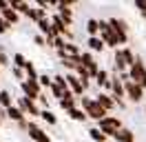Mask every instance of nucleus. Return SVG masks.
Wrapping results in <instances>:
<instances>
[{"instance_id": "e433bc0d", "label": "nucleus", "mask_w": 146, "mask_h": 142, "mask_svg": "<svg viewBox=\"0 0 146 142\" xmlns=\"http://www.w3.org/2000/svg\"><path fill=\"white\" fill-rule=\"evenodd\" d=\"M0 71H2V67H0Z\"/></svg>"}, {"instance_id": "a878e982", "label": "nucleus", "mask_w": 146, "mask_h": 142, "mask_svg": "<svg viewBox=\"0 0 146 142\" xmlns=\"http://www.w3.org/2000/svg\"><path fill=\"white\" fill-rule=\"evenodd\" d=\"M11 73H13V78L20 80V82H25V80H27V73H25V69H18V67H13V69H11Z\"/></svg>"}, {"instance_id": "1a4fd4ad", "label": "nucleus", "mask_w": 146, "mask_h": 142, "mask_svg": "<svg viewBox=\"0 0 146 142\" xmlns=\"http://www.w3.org/2000/svg\"><path fill=\"white\" fill-rule=\"evenodd\" d=\"M27 133H29V138H31L33 142H51L49 133H46V131H42V129H40V124H36V122H29Z\"/></svg>"}, {"instance_id": "412c9836", "label": "nucleus", "mask_w": 146, "mask_h": 142, "mask_svg": "<svg viewBox=\"0 0 146 142\" xmlns=\"http://www.w3.org/2000/svg\"><path fill=\"white\" fill-rule=\"evenodd\" d=\"M27 18H31V20H33V22H40V20H44V9H40V7H36V9H33V7H31V11H29V16Z\"/></svg>"}, {"instance_id": "ddd939ff", "label": "nucleus", "mask_w": 146, "mask_h": 142, "mask_svg": "<svg viewBox=\"0 0 146 142\" xmlns=\"http://www.w3.org/2000/svg\"><path fill=\"white\" fill-rule=\"evenodd\" d=\"M5 113L9 115V118L13 120V122H18V124L27 120V118H25V111H22L20 107H9V109H5Z\"/></svg>"}, {"instance_id": "c756f323", "label": "nucleus", "mask_w": 146, "mask_h": 142, "mask_svg": "<svg viewBox=\"0 0 146 142\" xmlns=\"http://www.w3.org/2000/svg\"><path fill=\"white\" fill-rule=\"evenodd\" d=\"M7 31H9V25H7V20L2 18V13H0V36L7 33Z\"/></svg>"}, {"instance_id": "72a5a7b5", "label": "nucleus", "mask_w": 146, "mask_h": 142, "mask_svg": "<svg viewBox=\"0 0 146 142\" xmlns=\"http://www.w3.org/2000/svg\"><path fill=\"white\" fill-rule=\"evenodd\" d=\"M7 9H9V2H5V0H0V13H2V11H7Z\"/></svg>"}, {"instance_id": "5701e85b", "label": "nucleus", "mask_w": 146, "mask_h": 142, "mask_svg": "<svg viewBox=\"0 0 146 142\" xmlns=\"http://www.w3.org/2000/svg\"><path fill=\"white\" fill-rule=\"evenodd\" d=\"M40 118H42L44 122H49V124H58V118H55V113H53V111H49V109H42Z\"/></svg>"}, {"instance_id": "423d86ee", "label": "nucleus", "mask_w": 146, "mask_h": 142, "mask_svg": "<svg viewBox=\"0 0 146 142\" xmlns=\"http://www.w3.org/2000/svg\"><path fill=\"white\" fill-rule=\"evenodd\" d=\"M124 89H126V98L131 102H139V100L144 98V87L137 84V82H133V80L124 82Z\"/></svg>"}, {"instance_id": "f8f14e48", "label": "nucleus", "mask_w": 146, "mask_h": 142, "mask_svg": "<svg viewBox=\"0 0 146 142\" xmlns=\"http://www.w3.org/2000/svg\"><path fill=\"white\" fill-rule=\"evenodd\" d=\"M86 44H89L91 53H102V51H104V47H106V44L102 42V38H100V36H93V38H86Z\"/></svg>"}, {"instance_id": "f704fd0d", "label": "nucleus", "mask_w": 146, "mask_h": 142, "mask_svg": "<svg viewBox=\"0 0 146 142\" xmlns=\"http://www.w3.org/2000/svg\"><path fill=\"white\" fill-rule=\"evenodd\" d=\"M2 115H5V109H2V111H0V127H2Z\"/></svg>"}, {"instance_id": "2f4dec72", "label": "nucleus", "mask_w": 146, "mask_h": 142, "mask_svg": "<svg viewBox=\"0 0 146 142\" xmlns=\"http://www.w3.org/2000/svg\"><path fill=\"white\" fill-rule=\"evenodd\" d=\"M135 7L139 9L142 13H146V0H137V2H135Z\"/></svg>"}, {"instance_id": "0eeeda50", "label": "nucleus", "mask_w": 146, "mask_h": 142, "mask_svg": "<svg viewBox=\"0 0 146 142\" xmlns=\"http://www.w3.org/2000/svg\"><path fill=\"white\" fill-rule=\"evenodd\" d=\"M18 107L25 111V113L33 115V118H40V113H42V109L36 104V100H31V98H27V96L18 98Z\"/></svg>"}, {"instance_id": "9b49d317", "label": "nucleus", "mask_w": 146, "mask_h": 142, "mask_svg": "<svg viewBox=\"0 0 146 142\" xmlns=\"http://www.w3.org/2000/svg\"><path fill=\"white\" fill-rule=\"evenodd\" d=\"M58 9H60V18H62L64 20V25L69 27L73 22V13H71V5H69V2H60V5H58Z\"/></svg>"}, {"instance_id": "cd10ccee", "label": "nucleus", "mask_w": 146, "mask_h": 142, "mask_svg": "<svg viewBox=\"0 0 146 142\" xmlns=\"http://www.w3.org/2000/svg\"><path fill=\"white\" fill-rule=\"evenodd\" d=\"M60 107H62L64 111H66V113H69V111H71L73 107H75V102H71V100H60Z\"/></svg>"}, {"instance_id": "f03ea898", "label": "nucleus", "mask_w": 146, "mask_h": 142, "mask_svg": "<svg viewBox=\"0 0 146 142\" xmlns=\"http://www.w3.org/2000/svg\"><path fill=\"white\" fill-rule=\"evenodd\" d=\"M109 25L113 29V33L117 38V44H126L128 42V27L122 18H109Z\"/></svg>"}, {"instance_id": "f257e3e1", "label": "nucleus", "mask_w": 146, "mask_h": 142, "mask_svg": "<svg viewBox=\"0 0 146 142\" xmlns=\"http://www.w3.org/2000/svg\"><path fill=\"white\" fill-rule=\"evenodd\" d=\"M82 109L86 111V115H89V118H93V120H95V122H100V120H104V118H106V111L98 104V100H95V98L82 96Z\"/></svg>"}, {"instance_id": "39448f33", "label": "nucleus", "mask_w": 146, "mask_h": 142, "mask_svg": "<svg viewBox=\"0 0 146 142\" xmlns=\"http://www.w3.org/2000/svg\"><path fill=\"white\" fill-rule=\"evenodd\" d=\"M20 89H22V93L27 98H31V100H36L42 96V87H40V82L38 80H25V82H20Z\"/></svg>"}, {"instance_id": "6e6552de", "label": "nucleus", "mask_w": 146, "mask_h": 142, "mask_svg": "<svg viewBox=\"0 0 146 142\" xmlns=\"http://www.w3.org/2000/svg\"><path fill=\"white\" fill-rule=\"evenodd\" d=\"M66 82H69V89H71L75 96H80V98L84 96V91H86V87H89V82H82L75 73H66Z\"/></svg>"}, {"instance_id": "473e14b6", "label": "nucleus", "mask_w": 146, "mask_h": 142, "mask_svg": "<svg viewBox=\"0 0 146 142\" xmlns=\"http://www.w3.org/2000/svg\"><path fill=\"white\" fill-rule=\"evenodd\" d=\"M38 102H40V104H44V107H49V98H46L44 93H42V96L38 98Z\"/></svg>"}, {"instance_id": "bb28decb", "label": "nucleus", "mask_w": 146, "mask_h": 142, "mask_svg": "<svg viewBox=\"0 0 146 142\" xmlns=\"http://www.w3.org/2000/svg\"><path fill=\"white\" fill-rule=\"evenodd\" d=\"M53 82L58 84V87H62V89H69V82H66V76H62V73H58L53 78Z\"/></svg>"}, {"instance_id": "c85d7f7f", "label": "nucleus", "mask_w": 146, "mask_h": 142, "mask_svg": "<svg viewBox=\"0 0 146 142\" xmlns=\"http://www.w3.org/2000/svg\"><path fill=\"white\" fill-rule=\"evenodd\" d=\"M7 64H9V56L5 49H0V67H7Z\"/></svg>"}, {"instance_id": "a211bd4d", "label": "nucleus", "mask_w": 146, "mask_h": 142, "mask_svg": "<svg viewBox=\"0 0 146 142\" xmlns=\"http://www.w3.org/2000/svg\"><path fill=\"white\" fill-rule=\"evenodd\" d=\"M69 118H71V120H75V122H84L89 115H86V111H84V109H80V107H73L71 111H69Z\"/></svg>"}, {"instance_id": "20e7f679", "label": "nucleus", "mask_w": 146, "mask_h": 142, "mask_svg": "<svg viewBox=\"0 0 146 142\" xmlns=\"http://www.w3.org/2000/svg\"><path fill=\"white\" fill-rule=\"evenodd\" d=\"M98 127L106 133V138H109V135H113V138H115V133L122 129V120H119V118H113V115H106L104 120H100V122H98Z\"/></svg>"}, {"instance_id": "6ab92c4d", "label": "nucleus", "mask_w": 146, "mask_h": 142, "mask_svg": "<svg viewBox=\"0 0 146 142\" xmlns=\"http://www.w3.org/2000/svg\"><path fill=\"white\" fill-rule=\"evenodd\" d=\"M2 18L7 20V25H16V22L20 20V13L16 11V9H11V7H9L7 11H2Z\"/></svg>"}, {"instance_id": "b1692460", "label": "nucleus", "mask_w": 146, "mask_h": 142, "mask_svg": "<svg viewBox=\"0 0 146 142\" xmlns=\"http://www.w3.org/2000/svg\"><path fill=\"white\" fill-rule=\"evenodd\" d=\"M27 58L22 56V53H13V67H18V69H25V64H27Z\"/></svg>"}, {"instance_id": "393cba45", "label": "nucleus", "mask_w": 146, "mask_h": 142, "mask_svg": "<svg viewBox=\"0 0 146 142\" xmlns=\"http://www.w3.org/2000/svg\"><path fill=\"white\" fill-rule=\"evenodd\" d=\"M38 82H40V87H46V89H51V84H53V78H49L46 73H42V76L38 78Z\"/></svg>"}, {"instance_id": "aec40b11", "label": "nucleus", "mask_w": 146, "mask_h": 142, "mask_svg": "<svg viewBox=\"0 0 146 142\" xmlns=\"http://www.w3.org/2000/svg\"><path fill=\"white\" fill-rule=\"evenodd\" d=\"M0 107L2 109H9L11 104V93H9V89H0Z\"/></svg>"}, {"instance_id": "9d476101", "label": "nucleus", "mask_w": 146, "mask_h": 142, "mask_svg": "<svg viewBox=\"0 0 146 142\" xmlns=\"http://www.w3.org/2000/svg\"><path fill=\"white\" fill-rule=\"evenodd\" d=\"M95 100H98V104L104 109V111H111V109H115V98L111 96V93H98L95 96Z\"/></svg>"}, {"instance_id": "7c9ffc66", "label": "nucleus", "mask_w": 146, "mask_h": 142, "mask_svg": "<svg viewBox=\"0 0 146 142\" xmlns=\"http://www.w3.org/2000/svg\"><path fill=\"white\" fill-rule=\"evenodd\" d=\"M33 42H36L38 47H46V38H42V36H33Z\"/></svg>"}, {"instance_id": "7ed1b4c3", "label": "nucleus", "mask_w": 146, "mask_h": 142, "mask_svg": "<svg viewBox=\"0 0 146 142\" xmlns=\"http://www.w3.org/2000/svg\"><path fill=\"white\" fill-rule=\"evenodd\" d=\"M128 73H131V80L133 82H137V84H142V87L146 89V64L142 58H137L135 64L128 69Z\"/></svg>"}, {"instance_id": "2eb2a0df", "label": "nucleus", "mask_w": 146, "mask_h": 142, "mask_svg": "<svg viewBox=\"0 0 146 142\" xmlns=\"http://www.w3.org/2000/svg\"><path fill=\"white\" fill-rule=\"evenodd\" d=\"M9 7H11V9H16V11H18V13H22V16H29V11H31L29 2H20V0H11Z\"/></svg>"}, {"instance_id": "4468645a", "label": "nucleus", "mask_w": 146, "mask_h": 142, "mask_svg": "<svg viewBox=\"0 0 146 142\" xmlns=\"http://www.w3.org/2000/svg\"><path fill=\"white\" fill-rule=\"evenodd\" d=\"M115 142H135V133L126 129V127H122L117 133H115Z\"/></svg>"}, {"instance_id": "c9c22d12", "label": "nucleus", "mask_w": 146, "mask_h": 142, "mask_svg": "<svg viewBox=\"0 0 146 142\" xmlns=\"http://www.w3.org/2000/svg\"><path fill=\"white\" fill-rule=\"evenodd\" d=\"M142 18H144V20H146V13H142Z\"/></svg>"}, {"instance_id": "dca6fc26", "label": "nucleus", "mask_w": 146, "mask_h": 142, "mask_svg": "<svg viewBox=\"0 0 146 142\" xmlns=\"http://www.w3.org/2000/svg\"><path fill=\"white\" fill-rule=\"evenodd\" d=\"M89 138H91L93 142H106V133L102 131L100 127H91V129H89Z\"/></svg>"}, {"instance_id": "f3484780", "label": "nucleus", "mask_w": 146, "mask_h": 142, "mask_svg": "<svg viewBox=\"0 0 146 142\" xmlns=\"http://www.w3.org/2000/svg\"><path fill=\"white\" fill-rule=\"evenodd\" d=\"M86 31H89V38L98 36L100 33V20H98V18H89V20H86Z\"/></svg>"}, {"instance_id": "4be33fe9", "label": "nucleus", "mask_w": 146, "mask_h": 142, "mask_svg": "<svg viewBox=\"0 0 146 142\" xmlns=\"http://www.w3.org/2000/svg\"><path fill=\"white\" fill-rule=\"evenodd\" d=\"M25 73H27V80H38L40 76H38V71H36V64L29 60L27 64H25Z\"/></svg>"}]
</instances>
